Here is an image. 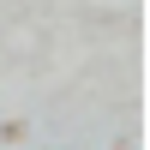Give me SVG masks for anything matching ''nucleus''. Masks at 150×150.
Here are the masks:
<instances>
[{"label": "nucleus", "instance_id": "nucleus-1", "mask_svg": "<svg viewBox=\"0 0 150 150\" xmlns=\"http://www.w3.org/2000/svg\"><path fill=\"white\" fill-rule=\"evenodd\" d=\"M48 150H66V144H48Z\"/></svg>", "mask_w": 150, "mask_h": 150}]
</instances>
